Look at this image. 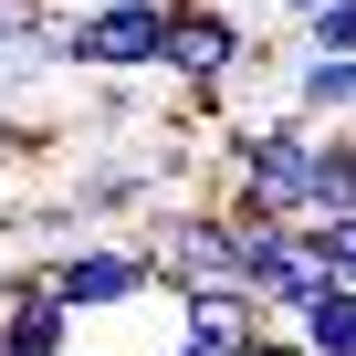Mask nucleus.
Instances as JSON below:
<instances>
[{"label":"nucleus","instance_id":"nucleus-14","mask_svg":"<svg viewBox=\"0 0 356 356\" xmlns=\"http://www.w3.org/2000/svg\"><path fill=\"white\" fill-rule=\"evenodd\" d=\"M42 22V0H0V42H11V32H32Z\"/></svg>","mask_w":356,"mask_h":356},{"label":"nucleus","instance_id":"nucleus-12","mask_svg":"<svg viewBox=\"0 0 356 356\" xmlns=\"http://www.w3.org/2000/svg\"><path fill=\"white\" fill-rule=\"evenodd\" d=\"M304 53H356V0H325L304 22Z\"/></svg>","mask_w":356,"mask_h":356},{"label":"nucleus","instance_id":"nucleus-4","mask_svg":"<svg viewBox=\"0 0 356 356\" xmlns=\"http://www.w3.org/2000/svg\"><path fill=\"white\" fill-rule=\"evenodd\" d=\"M262 63V42L241 32V11H220V0H168V84H189V105L210 115L220 105V84L231 74H252Z\"/></svg>","mask_w":356,"mask_h":356},{"label":"nucleus","instance_id":"nucleus-5","mask_svg":"<svg viewBox=\"0 0 356 356\" xmlns=\"http://www.w3.org/2000/svg\"><path fill=\"white\" fill-rule=\"evenodd\" d=\"M74 335H84V314L42 273H11V283H0V356H74Z\"/></svg>","mask_w":356,"mask_h":356},{"label":"nucleus","instance_id":"nucleus-15","mask_svg":"<svg viewBox=\"0 0 356 356\" xmlns=\"http://www.w3.org/2000/svg\"><path fill=\"white\" fill-rule=\"evenodd\" d=\"M273 11H283V22H293V32H304V22H314V11H325V0H273Z\"/></svg>","mask_w":356,"mask_h":356},{"label":"nucleus","instance_id":"nucleus-1","mask_svg":"<svg viewBox=\"0 0 356 356\" xmlns=\"http://www.w3.org/2000/svg\"><path fill=\"white\" fill-rule=\"evenodd\" d=\"M314 157H325V126L314 115H241L220 126V200L231 210H262V220H314Z\"/></svg>","mask_w":356,"mask_h":356},{"label":"nucleus","instance_id":"nucleus-9","mask_svg":"<svg viewBox=\"0 0 356 356\" xmlns=\"http://www.w3.org/2000/svg\"><path fill=\"white\" fill-rule=\"evenodd\" d=\"M304 262H314L325 283H356V210H335V220H304Z\"/></svg>","mask_w":356,"mask_h":356},{"label":"nucleus","instance_id":"nucleus-7","mask_svg":"<svg viewBox=\"0 0 356 356\" xmlns=\"http://www.w3.org/2000/svg\"><path fill=\"white\" fill-rule=\"evenodd\" d=\"M283 325H293L314 356H356V283L304 273V283H293V304H283Z\"/></svg>","mask_w":356,"mask_h":356},{"label":"nucleus","instance_id":"nucleus-11","mask_svg":"<svg viewBox=\"0 0 356 356\" xmlns=\"http://www.w3.org/2000/svg\"><path fill=\"white\" fill-rule=\"evenodd\" d=\"M74 200H84V220H105V210H147L157 178H147V168H105V178H84Z\"/></svg>","mask_w":356,"mask_h":356},{"label":"nucleus","instance_id":"nucleus-8","mask_svg":"<svg viewBox=\"0 0 356 356\" xmlns=\"http://www.w3.org/2000/svg\"><path fill=\"white\" fill-rule=\"evenodd\" d=\"M293 115H356V53H304L293 63Z\"/></svg>","mask_w":356,"mask_h":356},{"label":"nucleus","instance_id":"nucleus-13","mask_svg":"<svg viewBox=\"0 0 356 356\" xmlns=\"http://www.w3.org/2000/svg\"><path fill=\"white\" fill-rule=\"evenodd\" d=\"M231 356H314V346H304V335H293V325H262V335H241V346H231Z\"/></svg>","mask_w":356,"mask_h":356},{"label":"nucleus","instance_id":"nucleus-6","mask_svg":"<svg viewBox=\"0 0 356 356\" xmlns=\"http://www.w3.org/2000/svg\"><path fill=\"white\" fill-rule=\"evenodd\" d=\"M178 325L189 335H220V346H241V335H262V325H283L252 283H178Z\"/></svg>","mask_w":356,"mask_h":356},{"label":"nucleus","instance_id":"nucleus-3","mask_svg":"<svg viewBox=\"0 0 356 356\" xmlns=\"http://www.w3.org/2000/svg\"><path fill=\"white\" fill-rule=\"evenodd\" d=\"M42 283H53V293H63L84 325H105V314H136L147 293H168L157 252H147V241H105V231H95V241H74V252H53V262H42Z\"/></svg>","mask_w":356,"mask_h":356},{"label":"nucleus","instance_id":"nucleus-10","mask_svg":"<svg viewBox=\"0 0 356 356\" xmlns=\"http://www.w3.org/2000/svg\"><path fill=\"white\" fill-rule=\"evenodd\" d=\"M335 210H356V136H325V157H314V220H335Z\"/></svg>","mask_w":356,"mask_h":356},{"label":"nucleus","instance_id":"nucleus-2","mask_svg":"<svg viewBox=\"0 0 356 356\" xmlns=\"http://www.w3.org/2000/svg\"><path fill=\"white\" fill-rule=\"evenodd\" d=\"M32 42L74 74H157L168 63V0H95V11H42Z\"/></svg>","mask_w":356,"mask_h":356}]
</instances>
